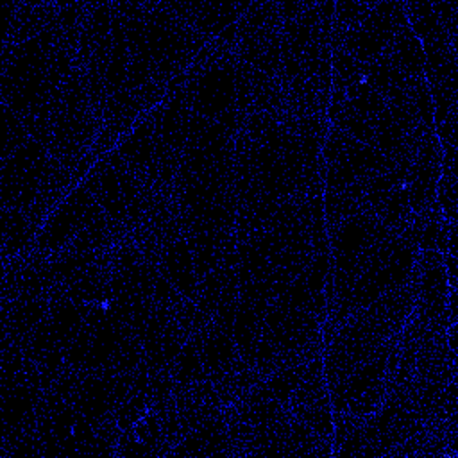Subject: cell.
Returning a JSON list of instances; mask_svg holds the SVG:
<instances>
[{
    "label": "cell",
    "mask_w": 458,
    "mask_h": 458,
    "mask_svg": "<svg viewBox=\"0 0 458 458\" xmlns=\"http://www.w3.org/2000/svg\"><path fill=\"white\" fill-rule=\"evenodd\" d=\"M404 77H424V50L404 21L383 52Z\"/></svg>",
    "instance_id": "obj_1"
}]
</instances>
